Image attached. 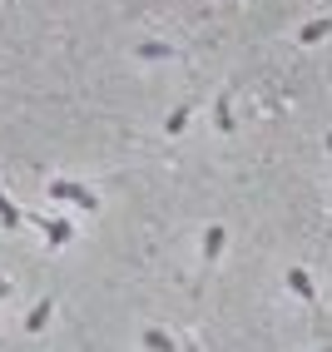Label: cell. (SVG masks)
Masks as SVG:
<instances>
[{
    "label": "cell",
    "instance_id": "cell-10",
    "mask_svg": "<svg viewBox=\"0 0 332 352\" xmlns=\"http://www.w3.org/2000/svg\"><path fill=\"white\" fill-rule=\"evenodd\" d=\"M188 114H194V100H184L169 120H164V134H184V129H188Z\"/></svg>",
    "mask_w": 332,
    "mask_h": 352
},
{
    "label": "cell",
    "instance_id": "cell-9",
    "mask_svg": "<svg viewBox=\"0 0 332 352\" xmlns=\"http://www.w3.org/2000/svg\"><path fill=\"white\" fill-rule=\"evenodd\" d=\"M20 223H25V214H20V208H15V199H10L5 189H0V228H5V233H15Z\"/></svg>",
    "mask_w": 332,
    "mask_h": 352
},
{
    "label": "cell",
    "instance_id": "cell-13",
    "mask_svg": "<svg viewBox=\"0 0 332 352\" xmlns=\"http://www.w3.org/2000/svg\"><path fill=\"white\" fill-rule=\"evenodd\" d=\"M318 338H322V352H332V333H327V327H322V333H318Z\"/></svg>",
    "mask_w": 332,
    "mask_h": 352
},
{
    "label": "cell",
    "instance_id": "cell-5",
    "mask_svg": "<svg viewBox=\"0 0 332 352\" xmlns=\"http://www.w3.org/2000/svg\"><path fill=\"white\" fill-rule=\"evenodd\" d=\"M35 223H40L45 239H50V248H60V243L75 239V223H69V219H35Z\"/></svg>",
    "mask_w": 332,
    "mask_h": 352
},
{
    "label": "cell",
    "instance_id": "cell-2",
    "mask_svg": "<svg viewBox=\"0 0 332 352\" xmlns=\"http://www.w3.org/2000/svg\"><path fill=\"white\" fill-rule=\"evenodd\" d=\"M288 288L307 302V313H318V288H313V278H307V268H288Z\"/></svg>",
    "mask_w": 332,
    "mask_h": 352
},
{
    "label": "cell",
    "instance_id": "cell-11",
    "mask_svg": "<svg viewBox=\"0 0 332 352\" xmlns=\"http://www.w3.org/2000/svg\"><path fill=\"white\" fill-rule=\"evenodd\" d=\"M134 55L139 60H169L174 50H169V45H159V40H144V45H134Z\"/></svg>",
    "mask_w": 332,
    "mask_h": 352
},
{
    "label": "cell",
    "instance_id": "cell-7",
    "mask_svg": "<svg viewBox=\"0 0 332 352\" xmlns=\"http://www.w3.org/2000/svg\"><path fill=\"white\" fill-rule=\"evenodd\" d=\"M213 129H219V134H233V129H239V124H233V100H228V95L213 100Z\"/></svg>",
    "mask_w": 332,
    "mask_h": 352
},
{
    "label": "cell",
    "instance_id": "cell-6",
    "mask_svg": "<svg viewBox=\"0 0 332 352\" xmlns=\"http://www.w3.org/2000/svg\"><path fill=\"white\" fill-rule=\"evenodd\" d=\"M332 35V15H318V20H307V25L298 30V45H318Z\"/></svg>",
    "mask_w": 332,
    "mask_h": 352
},
{
    "label": "cell",
    "instance_id": "cell-1",
    "mask_svg": "<svg viewBox=\"0 0 332 352\" xmlns=\"http://www.w3.org/2000/svg\"><path fill=\"white\" fill-rule=\"evenodd\" d=\"M50 199H60V204H75L80 214H100V199H94L85 184H75V179H55L50 184Z\"/></svg>",
    "mask_w": 332,
    "mask_h": 352
},
{
    "label": "cell",
    "instance_id": "cell-12",
    "mask_svg": "<svg viewBox=\"0 0 332 352\" xmlns=\"http://www.w3.org/2000/svg\"><path fill=\"white\" fill-rule=\"evenodd\" d=\"M0 298H15V288H10V278H0Z\"/></svg>",
    "mask_w": 332,
    "mask_h": 352
},
{
    "label": "cell",
    "instance_id": "cell-3",
    "mask_svg": "<svg viewBox=\"0 0 332 352\" xmlns=\"http://www.w3.org/2000/svg\"><path fill=\"white\" fill-rule=\"evenodd\" d=\"M223 243H228V228H223V223H208V233H203V268H213V263H219Z\"/></svg>",
    "mask_w": 332,
    "mask_h": 352
},
{
    "label": "cell",
    "instance_id": "cell-4",
    "mask_svg": "<svg viewBox=\"0 0 332 352\" xmlns=\"http://www.w3.org/2000/svg\"><path fill=\"white\" fill-rule=\"evenodd\" d=\"M50 313H55V293H45L40 302H35V308L25 313V333L35 338V333H45V322H50Z\"/></svg>",
    "mask_w": 332,
    "mask_h": 352
},
{
    "label": "cell",
    "instance_id": "cell-8",
    "mask_svg": "<svg viewBox=\"0 0 332 352\" xmlns=\"http://www.w3.org/2000/svg\"><path fill=\"white\" fill-rule=\"evenodd\" d=\"M139 342H144L149 352H179V342L164 333V327H144V333H139Z\"/></svg>",
    "mask_w": 332,
    "mask_h": 352
},
{
    "label": "cell",
    "instance_id": "cell-14",
    "mask_svg": "<svg viewBox=\"0 0 332 352\" xmlns=\"http://www.w3.org/2000/svg\"><path fill=\"white\" fill-rule=\"evenodd\" d=\"M5 6H15V0H5Z\"/></svg>",
    "mask_w": 332,
    "mask_h": 352
}]
</instances>
